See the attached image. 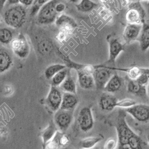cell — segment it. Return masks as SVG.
<instances>
[{
  "mask_svg": "<svg viewBox=\"0 0 149 149\" xmlns=\"http://www.w3.org/2000/svg\"><path fill=\"white\" fill-rule=\"evenodd\" d=\"M59 142L61 147L67 146L70 142V139L69 137V136L63 133V132H61L59 139Z\"/></svg>",
  "mask_w": 149,
  "mask_h": 149,
  "instance_id": "1f68e13d",
  "label": "cell"
},
{
  "mask_svg": "<svg viewBox=\"0 0 149 149\" xmlns=\"http://www.w3.org/2000/svg\"><path fill=\"white\" fill-rule=\"evenodd\" d=\"M7 0H0V12H1Z\"/></svg>",
  "mask_w": 149,
  "mask_h": 149,
  "instance_id": "74e56055",
  "label": "cell"
},
{
  "mask_svg": "<svg viewBox=\"0 0 149 149\" xmlns=\"http://www.w3.org/2000/svg\"><path fill=\"white\" fill-rule=\"evenodd\" d=\"M13 40V33L11 29L7 28H0V42L8 45Z\"/></svg>",
  "mask_w": 149,
  "mask_h": 149,
  "instance_id": "83f0119b",
  "label": "cell"
},
{
  "mask_svg": "<svg viewBox=\"0 0 149 149\" xmlns=\"http://www.w3.org/2000/svg\"><path fill=\"white\" fill-rule=\"evenodd\" d=\"M136 120L142 123L149 122V106L144 104H137L124 109Z\"/></svg>",
  "mask_w": 149,
  "mask_h": 149,
  "instance_id": "8fae6325",
  "label": "cell"
},
{
  "mask_svg": "<svg viewBox=\"0 0 149 149\" xmlns=\"http://www.w3.org/2000/svg\"><path fill=\"white\" fill-rule=\"evenodd\" d=\"M78 81L80 87L84 90H93L95 88L93 74L84 70L77 71Z\"/></svg>",
  "mask_w": 149,
  "mask_h": 149,
  "instance_id": "5bb4252c",
  "label": "cell"
},
{
  "mask_svg": "<svg viewBox=\"0 0 149 149\" xmlns=\"http://www.w3.org/2000/svg\"><path fill=\"white\" fill-rule=\"evenodd\" d=\"M122 86V79L117 73H113L106 84L104 90L109 93H115L119 91Z\"/></svg>",
  "mask_w": 149,
  "mask_h": 149,
  "instance_id": "ac0fdd59",
  "label": "cell"
},
{
  "mask_svg": "<svg viewBox=\"0 0 149 149\" xmlns=\"http://www.w3.org/2000/svg\"><path fill=\"white\" fill-rule=\"evenodd\" d=\"M95 69L93 73L95 87L98 90H103L111 77L113 75V71L104 65L94 66Z\"/></svg>",
  "mask_w": 149,
  "mask_h": 149,
  "instance_id": "277c9868",
  "label": "cell"
},
{
  "mask_svg": "<svg viewBox=\"0 0 149 149\" xmlns=\"http://www.w3.org/2000/svg\"><path fill=\"white\" fill-rule=\"evenodd\" d=\"M149 1V0H138V1Z\"/></svg>",
  "mask_w": 149,
  "mask_h": 149,
  "instance_id": "f6af8a7d",
  "label": "cell"
},
{
  "mask_svg": "<svg viewBox=\"0 0 149 149\" xmlns=\"http://www.w3.org/2000/svg\"><path fill=\"white\" fill-rule=\"evenodd\" d=\"M3 19L8 26L13 29H19L26 22V8L20 4L12 5L4 12Z\"/></svg>",
  "mask_w": 149,
  "mask_h": 149,
  "instance_id": "7a4b0ae2",
  "label": "cell"
},
{
  "mask_svg": "<svg viewBox=\"0 0 149 149\" xmlns=\"http://www.w3.org/2000/svg\"><path fill=\"white\" fill-rule=\"evenodd\" d=\"M117 98L111 93L105 92L102 94L99 100V106L100 109L106 111H112L116 107Z\"/></svg>",
  "mask_w": 149,
  "mask_h": 149,
  "instance_id": "4fadbf2b",
  "label": "cell"
},
{
  "mask_svg": "<svg viewBox=\"0 0 149 149\" xmlns=\"http://www.w3.org/2000/svg\"><path fill=\"white\" fill-rule=\"evenodd\" d=\"M110 69L113 70H119L127 73L128 77L131 80H136L141 74L143 73H148L149 74V69L141 68L137 66H133L128 68H116L115 67H110L108 66Z\"/></svg>",
  "mask_w": 149,
  "mask_h": 149,
  "instance_id": "e0dca14e",
  "label": "cell"
},
{
  "mask_svg": "<svg viewBox=\"0 0 149 149\" xmlns=\"http://www.w3.org/2000/svg\"><path fill=\"white\" fill-rule=\"evenodd\" d=\"M61 91L63 93H69L77 94V84L74 79L68 75L65 80L58 86Z\"/></svg>",
  "mask_w": 149,
  "mask_h": 149,
  "instance_id": "7402d4cb",
  "label": "cell"
},
{
  "mask_svg": "<svg viewBox=\"0 0 149 149\" xmlns=\"http://www.w3.org/2000/svg\"><path fill=\"white\" fill-rule=\"evenodd\" d=\"M147 94L148 95V96L149 97V82H148V85L147 86Z\"/></svg>",
  "mask_w": 149,
  "mask_h": 149,
  "instance_id": "60d3db41",
  "label": "cell"
},
{
  "mask_svg": "<svg viewBox=\"0 0 149 149\" xmlns=\"http://www.w3.org/2000/svg\"><path fill=\"white\" fill-rule=\"evenodd\" d=\"M8 3L11 5H16L20 4L19 3V0H8Z\"/></svg>",
  "mask_w": 149,
  "mask_h": 149,
  "instance_id": "f35d334b",
  "label": "cell"
},
{
  "mask_svg": "<svg viewBox=\"0 0 149 149\" xmlns=\"http://www.w3.org/2000/svg\"><path fill=\"white\" fill-rule=\"evenodd\" d=\"M103 139L104 136L101 134L96 136H88L80 141L79 146L81 149H92Z\"/></svg>",
  "mask_w": 149,
  "mask_h": 149,
  "instance_id": "44dd1931",
  "label": "cell"
},
{
  "mask_svg": "<svg viewBox=\"0 0 149 149\" xmlns=\"http://www.w3.org/2000/svg\"><path fill=\"white\" fill-rule=\"evenodd\" d=\"M140 43L141 51L146 52L149 48V23L142 24V28L137 40Z\"/></svg>",
  "mask_w": 149,
  "mask_h": 149,
  "instance_id": "ffe728a7",
  "label": "cell"
},
{
  "mask_svg": "<svg viewBox=\"0 0 149 149\" xmlns=\"http://www.w3.org/2000/svg\"><path fill=\"white\" fill-rule=\"evenodd\" d=\"M77 122L80 130L82 132H88L93 128L94 120L92 109L90 107H84L79 110L77 118Z\"/></svg>",
  "mask_w": 149,
  "mask_h": 149,
  "instance_id": "ba28073f",
  "label": "cell"
},
{
  "mask_svg": "<svg viewBox=\"0 0 149 149\" xmlns=\"http://www.w3.org/2000/svg\"><path fill=\"white\" fill-rule=\"evenodd\" d=\"M68 1L72 3H78L81 0H68Z\"/></svg>",
  "mask_w": 149,
  "mask_h": 149,
  "instance_id": "ab89813d",
  "label": "cell"
},
{
  "mask_svg": "<svg viewBox=\"0 0 149 149\" xmlns=\"http://www.w3.org/2000/svg\"><path fill=\"white\" fill-rule=\"evenodd\" d=\"M11 54L5 48H0V74L8 70L13 65Z\"/></svg>",
  "mask_w": 149,
  "mask_h": 149,
  "instance_id": "2e32d148",
  "label": "cell"
},
{
  "mask_svg": "<svg viewBox=\"0 0 149 149\" xmlns=\"http://www.w3.org/2000/svg\"><path fill=\"white\" fill-rule=\"evenodd\" d=\"M69 74V70L66 68L60 70L52 78V85L58 86L62 84Z\"/></svg>",
  "mask_w": 149,
  "mask_h": 149,
  "instance_id": "4316f807",
  "label": "cell"
},
{
  "mask_svg": "<svg viewBox=\"0 0 149 149\" xmlns=\"http://www.w3.org/2000/svg\"><path fill=\"white\" fill-rule=\"evenodd\" d=\"M12 52L19 58L23 59L28 57L30 53V45L23 35H19L10 43Z\"/></svg>",
  "mask_w": 149,
  "mask_h": 149,
  "instance_id": "52a82bcc",
  "label": "cell"
},
{
  "mask_svg": "<svg viewBox=\"0 0 149 149\" xmlns=\"http://www.w3.org/2000/svg\"><path fill=\"white\" fill-rule=\"evenodd\" d=\"M142 28V24L129 23L123 31V38L127 44L137 40Z\"/></svg>",
  "mask_w": 149,
  "mask_h": 149,
  "instance_id": "7c38bea8",
  "label": "cell"
},
{
  "mask_svg": "<svg viewBox=\"0 0 149 149\" xmlns=\"http://www.w3.org/2000/svg\"><path fill=\"white\" fill-rule=\"evenodd\" d=\"M13 92V88L12 87L11 85H6L4 88V93L6 95H10Z\"/></svg>",
  "mask_w": 149,
  "mask_h": 149,
  "instance_id": "8d00e7d4",
  "label": "cell"
},
{
  "mask_svg": "<svg viewBox=\"0 0 149 149\" xmlns=\"http://www.w3.org/2000/svg\"><path fill=\"white\" fill-rule=\"evenodd\" d=\"M66 68V66L65 65L61 64H54L49 66L44 71L45 77L48 80L52 79L56 73Z\"/></svg>",
  "mask_w": 149,
  "mask_h": 149,
  "instance_id": "484cf974",
  "label": "cell"
},
{
  "mask_svg": "<svg viewBox=\"0 0 149 149\" xmlns=\"http://www.w3.org/2000/svg\"><path fill=\"white\" fill-rule=\"evenodd\" d=\"M78 98L77 94L64 93L60 109L65 110L73 111L78 104Z\"/></svg>",
  "mask_w": 149,
  "mask_h": 149,
  "instance_id": "9a60e30c",
  "label": "cell"
},
{
  "mask_svg": "<svg viewBox=\"0 0 149 149\" xmlns=\"http://www.w3.org/2000/svg\"><path fill=\"white\" fill-rule=\"evenodd\" d=\"M49 1V0H34L32 5L40 8L41 6H42L44 4H45Z\"/></svg>",
  "mask_w": 149,
  "mask_h": 149,
  "instance_id": "e575fe53",
  "label": "cell"
},
{
  "mask_svg": "<svg viewBox=\"0 0 149 149\" xmlns=\"http://www.w3.org/2000/svg\"><path fill=\"white\" fill-rule=\"evenodd\" d=\"M127 91L129 93L139 97L147 96V86L139 84L135 80H130L127 85Z\"/></svg>",
  "mask_w": 149,
  "mask_h": 149,
  "instance_id": "d6986e66",
  "label": "cell"
},
{
  "mask_svg": "<svg viewBox=\"0 0 149 149\" xmlns=\"http://www.w3.org/2000/svg\"><path fill=\"white\" fill-rule=\"evenodd\" d=\"M135 81L140 85L147 86L149 82V74L146 73H143Z\"/></svg>",
  "mask_w": 149,
  "mask_h": 149,
  "instance_id": "d6a6232c",
  "label": "cell"
},
{
  "mask_svg": "<svg viewBox=\"0 0 149 149\" xmlns=\"http://www.w3.org/2000/svg\"><path fill=\"white\" fill-rule=\"evenodd\" d=\"M59 1L60 0H49L41 6L37 14V22L43 25L55 22L58 15L56 10V6Z\"/></svg>",
  "mask_w": 149,
  "mask_h": 149,
  "instance_id": "3957f363",
  "label": "cell"
},
{
  "mask_svg": "<svg viewBox=\"0 0 149 149\" xmlns=\"http://www.w3.org/2000/svg\"><path fill=\"white\" fill-rule=\"evenodd\" d=\"M117 147L118 140L112 137L108 139L103 146V149H117Z\"/></svg>",
  "mask_w": 149,
  "mask_h": 149,
  "instance_id": "4dcf8cb0",
  "label": "cell"
},
{
  "mask_svg": "<svg viewBox=\"0 0 149 149\" xmlns=\"http://www.w3.org/2000/svg\"><path fill=\"white\" fill-rule=\"evenodd\" d=\"M66 8V4L61 1H59L56 6V10L57 12V13H61L63 12Z\"/></svg>",
  "mask_w": 149,
  "mask_h": 149,
  "instance_id": "836d02e7",
  "label": "cell"
},
{
  "mask_svg": "<svg viewBox=\"0 0 149 149\" xmlns=\"http://www.w3.org/2000/svg\"><path fill=\"white\" fill-rule=\"evenodd\" d=\"M124 109H119L115 127L117 133V149H149V145L145 139L136 134L129 126Z\"/></svg>",
  "mask_w": 149,
  "mask_h": 149,
  "instance_id": "6da1fadb",
  "label": "cell"
},
{
  "mask_svg": "<svg viewBox=\"0 0 149 149\" xmlns=\"http://www.w3.org/2000/svg\"><path fill=\"white\" fill-rule=\"evenodd\" d=\"M34 0H19V3L24 6H30L33 4Z\"/></svg>",
  "mask_w": 149,
  "mask_h": 149,
  "instance_id": "d590c367",
  "label": "cell"
},
{
  "mask_svg": "<svg viewBox=\"0 0 149 149\" xmlns=\"http://www.w3.org/2000/svg\"><path fill=\"white\" fill-rule=\"evenodd\" d=\"M146 140H147V143H148V145H149V132H148V134L147 135Z\"/></svg>",
  "mask_w": 149,
  "mask_h": 149,
  "instance_id": "b9f144b4",
  "label": "cell"
},
{
  "mask_svg": "<svg viewBox=\"0 0 149 149\" xmlns=\"http://www.w3.org/2000/svg\"><path fill=\"white\" fill-rule=\"evenodd\" d=\"M107 41L109 47V59L104 65H115V61L119 54L125 50V45L117 38L112 35L107 36Z\"/></svg>",
  "mask_w": 149,
  "mask_h": 149,
  "instance_id": "9c48e42d",
  "label": "cell"
},
{
  "mask_svg": "<svg viewBox=\"0 0 149 149\" xmlns=\"http://www.w3.org/2000/svg\"><path fill=\"white\" fill-rule=\"evenodd\" d=\"M146 11L140 1L131 3L126 13V20L128 23L142 24L144 23Z\"/></svg>",
  "mask_w": 149,
  "mask_h": 149,
  "instance_id": "5b68a950",
  "label": "cell"
},
{
  "mask_svg": "<svg viewBox=\"0 0 149 149\" xmlns=\"http://www.w3.org/2000/svg\"><path fill=\"white\" fill-rule=\"evenodd\" d=\"M55 23L58 28L64 26H70L75 29L77 27V23L75 20L65 15H61L57 16Z\"/></svg>",
  "mask_w": 149,
  "mask_h": 149,
  "instance_id": "d4e9b609",
  "label": "cell"
},
{
  "mask_svg": "<svg viewBox=\"0 0 149 149\" xmlns=\"http://www.w3.org/2000/svg\"><path fill=\"white\" fill-rule=\"evenodd\" d=\"M57 131L58 130L54 122L53 121L49 123L48 127L41 132L42 144L45 145L48 141L50 140L53 137Z\"/></svg>",
  "mask_w": 149,
  "mask_h": 149,
  "instance_id": "603a6c76",
  "label": "cell"
},
{
  "mask_svg": "<svg viewBox=\"0 0 149 149\" xmlns=\"http://www.w3.org/2000/svg\"><path fill=\"white\" fill-rule=\"evenodd\" d=\"M137 103L135 100L132 98H123L122 100H118L116 103V107L120 109H128Z\"/></svg>",
  "mask_w": 149,
  "mask_h": 149,
  "instance_id": "f546056e",
  "label": "cell"
},
{
  "mask_svg": "<svg viewBox=\"0 0 149 149\" xmlns=\"http://www.w3.org/2000/svg\"><path fill=\"white\" fill-rule=\"evenodd\" d=\"M98 6V4L93 2L91 0H81L76 5V8L81 13H89Z\"/></svg>",
  "mask_w": 149,
  "mask_h": 149,
  "instance_id": "cb8c5ba5",
  "label": "cell"
},
{
  "mask_svg": "<svg viewBox=\"0 0 149 149\" xmlns=\"http://www.w3.org/2000/svg\"><path fill=\"white\" fill-rule=\"evenodd\" d=\"M73 120V111L58 109L55 112L53 122L57 130L65 132L71 125Z\"/></svg>",
  "mask_w": 149,
  "mask_h": 149,
  "instance_id": "8992f818",
  "label": "cell"
},
{
  "mask_svg": "<svg viewBox=\"0 0 149 149\" xmlns=\"http://www.w3.org/2000/svg\"><path fill=\"white\" fill-rule=\"evenodd\" d=\"M42 149H46V148H45V145H44V144H42Z\"/></svg>",
  "mask_w": 149,
  "mask_h": 149,
  "instance_id": "7bdbcfd3",
  "label": "cell"
},
{
  "mask_svg": "<svg viewBox=\"0 0 149 149\" xmlns=\"http://www.w3.org/2000/svg\"><path fill=\"white\" fill-rule=\"evenodd\" d=\"M101 1H102V2H103V3H106V1H108V0H101Z\"/></svg>",
  "mask_w": 149,
  "mask_h": 149,
  "instance_id": "ee69618b",
  "label": "cell"
},
{
  "mask_svg": "<svg viewBox=\"0 0 149 149\" xmlns=\"http://www.w3.org/2000/svg\"><path fill=\"white\" fill-rule=\"evenodd\" d=\"M63 94V92L58 86L51 85L50 89L45 99V103L48 108L53 112L55 113L60 109Z\"/></svg>",
  "mask_w": 149,
  "mask_h": 149,
  "instance_id": "30bf717a",
  "label": "cell"
},
{
  "mask_svg": "<svg viewBox=\"0 0 149 149\" xmlns=\"http://www.w3.org/2000/svg\"><path fill=\"white\" fill-rule=\"evenodd\" d=\"M60 133L61 131L58 130L53 137L46 143L45 145L46 149H59L61 148L59 142Z\"/></svg>",
  "mask_w": 149,
  "mask_h": 149,
  "instance_id": "f1b7e54d",
  "label": "cell"
}]
</instances>
